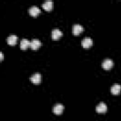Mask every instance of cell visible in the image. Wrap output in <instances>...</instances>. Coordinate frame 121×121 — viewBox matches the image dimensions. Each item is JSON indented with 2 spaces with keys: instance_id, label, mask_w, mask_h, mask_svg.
Returning <instances> with one entry per match:
<instances>
[{
  "instance_id": "obj_2",
  "label": "cell",
  "mask_w": 121,
  "mask_h": 121,
  "mask_svg": "<svg viewBox=\"0 0 121 121\" xmlns=\"http://www.w3.org/2000/svg\"><path fill=\"white\" fill-rule=\"evenodd\" d=\"M113 65V61L111 60V59H105L103 61H102V67L106 70H109L112 67Z\"/></svg>"
},
{
  "instance_id": "obj_12",
  "label": "cell",
  "mask_w": 121,
  "mask_h": 121,
  "mask_svg": "<svg viewBox=\"0 0 121 121\" xmlns=\"http://www.w3.org/2000/svg\"><path fill=\"white\" fill-rule=\"evenodd\" d=\"M43 8L45 10H51L52 8H53V1L47 0V1L43 2Z\"/></svg>"
},
{
  "instance_id": "obj_6",
  "label": "cell",
  "mask_w": 121,
  "mask_h": 121,
  "mask_svg": "<svg viewBox=\"0 0 121 121\" xmlns=\"http://www.w3.org/2000/svg\"><path fill=\"white\" fill-rule=\"evenodd\" d=\"M82 30H83V26H80L79 24H75L72 27V32L74 35H78Z\"/></svg>"
},
{
  "instance_id": "obj_4",
  "label": "cell",
  "mask_w": 121,
  "mask_h": 121,
  "mask_svg": "<svg viewBox=\"0 0 121 121\" xmlns=\"http://www.w3.org/2000/svg\"><path fill=\"white\" fill-rule=\"evenodd\" d=\"M63 109H64V106L60 103H57L54 105L53 107V112L56 113V114H60L62 112H63Z\"/></svg>"
},
{
  "instance_id": "obj_14",
  "label": "cell",
  "mask_w": 121,
  "mask_h": 121,
  "mask_svg": "<svg viewBox=\"0 0 121 121\" xmlns=\"http://www.w3.org/2000/svg\"><path fill=\"white\" fill-rule=\"evenodd\" d=\"M0 57H1V60H3V59H4V55H3L2 52H0Z\"/></svg>"
},
{
  "instance_id": "obj_1",
  "label": "cell",
  "mask_w": 121,
  "mask_h": 121,
  "mask_svg": "<svg viewBox=\"0 0 121 121\" xmlns=\"http://www.w3.org/2000/svg\"><path fill=\"white\" fill-rule=\"evenodd\" d=\"M92 44H93V39H92V38L86 37V38H84V39L81 41V45H82V47H84V48H88V47L92 46Z\"/></svg>"
},
{
  "instance_id": "obj_13",
  "label": "cell",
  "mask_w": 121,
  "mask_h": 121,
  "mask_svg": "<svg viewBox=\"0 0 121 121\" xmlns=\"http://www.w3.org/2000/svg\"><path fill=\"white\" fill-rule=\"evenodd\" d=\"M30 45V42L27 39H22L20 42V48L21 49H26Z\"/></svg>"
},
{
  "instance_id": "obj_5",
  "label": "cell",
  "mask_w": 121,
  "mask_h": 121,
  "mask_svg": "<svg viewBox=\"0 0 121 121\" xmlns=\"http://www.w3.org/2000/svg\"><path fill=\"white\" fill-rule=\"evenodd\" d=\"M28 12H29V14L31 15V16H37L40 12H41V9L37 7V6H31L30 8H29V9H28Z\"/></svg>"
},
{
  "instance_id": "obj_9",
  "label": "cell",
  "mask_w": 121,
  "mask_h": 121,
  "mask_svg": "<svg viewBox=\"0 0 121 121\" xmlns=\"http://www.w3.org/2000/svg\"><path fill=\"white\" fill-rule=\"evenodd\" d=\"M41 44H42V43H41V41L38 40V39H33V40H31V42H30V47H31L32 49H34V50L38 49V48L41 46Z\"/></svg>"
},
{
  "instance_id": "obj_7",
  "label": "cell",
  "mask_w": 121,
  "mask_h": 121,
  "mask_svg": "<svg viewBox=\"0 0 121 121\" xmlns=\"http://www.w3.org/2000/svg\"><path fill=\"white\" fill-rule=\"evenodd\" d=\"M95 111L97 112H105L107 111V105L104 102H99L95 107Z\"/></svg>"
},
{
  "instance_id": "obj_10",
  "label": "cell",
  "mask_w": 121,
  "mask_h": 121,
  "mask_svg": "<svg viewBox=\"0 0 121 121\" xmlns=\"http://www.w3.org/2000/svg\"><path fill=\"white\" fill-rule=\"evenodd\" d=\"M17 40H18V37H17L16 35L11 34V35H9V36L7 38V43H8L9 44H10V45H13V44L16 43Z\"/></svg>"
},
{
  "instance_id": "obj_3",
  "label": "cell",
  "mask_w": 121,
  "mask_h": 121,
  "mask_svg": "<svg viewBox=\"0 0 121 121\" xmlns=\"http://www.w3.org/2000/svg\"><path fill=\"white\" fill-rule=\"evenodd\" d=\"M30 80L34 83V84H39L42 80V76L40 73H34L31 77H30Z\"/></svg>"
},
{
  "instance_id": "obj_11",
  "label": "cell",
  "mask_w": 121,
  "mask_h": 121,
  "mask_svg": "<svg viewBox=\"0 0 121 121\" xmlns=\"http://www.w3.org/2000/svg\"><path fill=\"white\" fill-rule=\"evenodd\" d=\"M120 91H121V85L119 84H113L111 87V93L112 95H117L120 93Z\"/></svg>"
},
{
  "instance_id": "obj_8",
  "label": "cell",
  "mask_w": 121,
  "mask_h": 121,
  "mask_svg": "<svg viewBox=\"0 0 121 121\" xmlns=\"http://www.w3.org/2000/svg\"><path fill=\"white\" fill-rule=\"evenodd\" d=\"M62 36V31L60 30L59 28H54L52 30V39L53 40H58Z\"/></svg>"
}]
</instances>
